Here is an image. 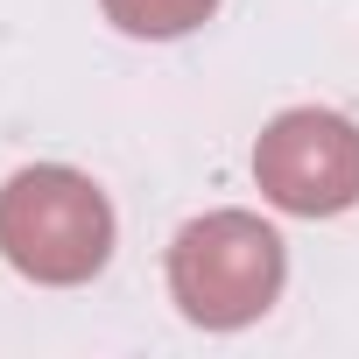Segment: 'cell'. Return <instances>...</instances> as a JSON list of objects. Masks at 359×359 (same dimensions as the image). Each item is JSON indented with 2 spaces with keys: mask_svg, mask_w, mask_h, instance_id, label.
Instances as JSON below:
<instances>
[{
  "mask_svg": "<svg viewBox=\"0 0 359 359\" xmlns=\"http://www.w3.org/2000/svg\"><path fill=\"white\" fill-rule=\"evenodd\" d=\"M254 184L289 219H338L359 205V127L331 106H289L254 141Z\"/></svg>",
  "mask_w": 359,
  "mask_h": 359,
  "instance_id": "3",
  "label": "cell"
},
{
  "mask_svg": "<svg viewBox=\"0 0 359 359\" xmlns=\"http://www.w3.org/2000/svg\"><path fill=\"white\" fill-rule=\"evenodd\" d=\"M106 22L120 36H141V43H176L219 15V0H99Z\"/></svg>",
  "mask_w": 359,
  "mask_h": 359,
  "instance_id": "4",
  "label": "cell"
},
{
  "mask_svg": "<svg viewBox=\"0 0 359 359\" xmlns=\"http://www.w3.org/2000/svg\"><path fill=\"white\" fill-rule=\"evenodd\" d=\"M289 282V247L254 212H205L169 240V296L205 331H240L275 310Z\"/></svg>",
  "mask_w": 359,
  "mask_h": 359,
  "instance_id": "2",
  "label": "cell"
},
{
  "mask_svg": "<svg viewBox=\"0 0 359 359\" xmlns=\"http://www.w3.org/2000/svg\"><path fill=\"white\" fill-rule=\"evenodd\" d=\"M0 254L43 289H78L113 261V205L64 162L15 169L0 191Z\"/></svg>",
  "mask_w": 359,
  "mask_h": 359,
  "instance_id": "1",
  "label": "cell"
}]
</instances>
